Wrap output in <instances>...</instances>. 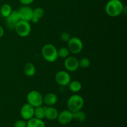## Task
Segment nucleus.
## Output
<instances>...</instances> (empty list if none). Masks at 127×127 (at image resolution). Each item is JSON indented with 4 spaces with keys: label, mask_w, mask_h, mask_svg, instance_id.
I'll use <instances>...</instances> for the list:
<instances>
[{
    "label": "nucleus",
    "mask_w": 127,
    "mask_h": 127,
    "mask_svg": "<svg viewBox=\"0 0 127 127\" xmlns=\"http://www.w3.org/2000/svg\"><path fill=\"white\" fill-rule=\"evenodd\" d=\"M124 6L120 0H109L105 7L107 14L110 17H117L123 12Z\"/></svg>",
    "instance_id": "obj_1"
},
{
    "label": "nucleus",
    "mask_w": 127,
    "mask_h": 127,
    "mask_svg": "<svg viewBox=\"0 0 127 127\" xmlns=\"http://www.w3.org/2000/svg\"><path fill=\"white\" fill-rule=\"evenodd\" d=\"M84 100L83 97L79 94L71 95L67 101V107L71 112L78 111L83 109Z\"/></svg>",
    "instance_id": "obj_2"
},
{
    "label": "nucleus",
    "mask_w": 127,
    "mask_h": 127,
    "mask_svg": "<svg viewBox=\"0 0 127 127\" xmlns=\"http://www.w3.org/2000/svg\"><path fill=\"white\" fill-rule=\"evenodd\" d=\"M42 55L47 62L50 63L55 62L58 58L57 48L51 43H47L42 47Z\"/></svg>",
    "instance_id": "obj_3"
},
{
    "label": "nucleus",
    "mask_w": 127,
    "mask_h": 127,
    "mask_svg": "<svg viewBox=\"0 0 127 127\" xmlns=\"http://www.w3.org/2000/svg\"><path fill=\"white\" fill-rule=\"evenodd\" d=\"M43 96L37 91H32L27 95V101L28 104L34 108L42 105L43 104Z\"/></svg>",
    "instance_id": "obj_4"
},
{
    "label": "nucleus",
    "mask_w": 127,
    "mask_h": 127,
    "mask_svg": "<svg viewBox=\"0 0 127 127\" xmlns=\"http://www.w3.org/2000/svg\"><path fill=\"white\" fill-rule=\"evenodd\" d=\"M14 30L20 37H26L31 33V26L28 21L20 20L16 24Z\"/></svg>",
    "instance_id": "obj_5"
},
{
    "label": "nucleus",
    "mask_w": 127,
    "mask_h": 127,
    "mask_svg": "<svg viewBox=\"0 0 127 127\" xmlns=\"http://www.w3.org/2000/svg\"><path fill=\"white\" fill-rule=\"evenodd\" d=\"M68 48L73 54H78L83 48V41L77 37H71L68 42Z\"/></svg>",
    "instance_id": "obj_6"
},
{
    "label": "nucleus",
    "mask_w": 127,
    "mask_h": 127,
    "mask_svg": "<svg viewBox=\"0 0 127 127\" xmlns=\"http://www.w3.org/2000/svg\"><path fill=\"white\" fill-rule=\"evenodd\" d=\"M55 79L56 83L62 87L68 86L71 82L70 74L66 71H60L57 72L55 76Z\"/></svg>",
    "instance_id": "obj_7"
},
{
    "label": "nucleus",
    "mask_w": 127,
    "mask_h": 127,
    "mask_svg": "<svg viewBox=\"0 0 127 127\" xmlns=\"http://www.w3.org/2000/svg\"><path fill=\"white\" fill-rule=\"evenodd\" d=\"M21 20L19 12L18 10H12L11 14L6 18V23L7 27L11 30H14L17 22Z\"/></svg>",
    "instance_id": "obj_8"
},
{
    "label": "nucleus",
    "mask_w": 127,
    "mask_h": 127,
    "mask_svg": "<svg viewBox=\"0 0 127 127\" xmlns=\"http://www.w3.org/2000/svg\"><path fill=\"white\" fill-rule=\"evenodd\" d=\"M64 66L68 71L74 72L79 68V60L74 57H68L65 58Z\"/></svg>",
    "instance_id": "obj_9"
},
{
    "label": "nucleus",
    "mask_w": 127,
    "mask_h": 127,
    "mask_svg": "<svg viewBox=\"0 0 127 127\" xmlns=\"http://www.w3.org/2000/svg\"><path fill=\"white\" fill-rule=\"evenodd\" d=\"M20 114L24 120H28L34 117V107L27 103L21 107Z\"/></svg>",
    "instance_id": "obj_10"
},
{
    "label": "nucleus",
    "mask_w": 127,
    "mask_h": 127,
    "mask_svg": "<svg viewBox=\"0 0 127 127\" xmlns=\"http://www.w3.org/2000/svg\"><path fill=\"white\" fill-rule=\"evenodd\" d=\"M21 20L30 22L33 16V9L29 6H23L18 9Z\"/></svg>",
    "instance_id": "obj_11"
},
{
    "label": "nucleus",
    "mask_w": 127,
    "mask_h": 127,
    "mask_svg": "<svg viewBox=\"0 0 127 127\" xmlns=\"http://www.w3.org/2000/svg\"><path fill=\"white\" fill-rule=\"evenodd\" d=\"M58 120L62 125H66L73 120V113L69 110H64L58 114Z\"/></svg>",
    "instance_id": "obj_12"
},
{
    "label": "nucleus",
    "mask_w": 127,
    "mask_h": 127,
    "mask_svg": "<svg viewBox=\"0 0 127 127\" xmlns=\"http://www.w3.org/2000/svg\"><path fill=\"white\" fill-rule=\"evenodd\" d=\"M58 112L56 108L53 106L45 107V118L49 120H55L57 119Z\"/></svg>",
    "instance_id": "obj_13"
},
{
    "label": "nucleus",
    "mask_w": 127,
    "mask_h": 127,
    "mask_svg": "<svg viewBox=\"0 0 127 127\" xmlns=\"http://www.w3.org/2000/svg\"><path fill=\"white\" fill-rule=\"evenodd\" d=\"M43 103L47 106H53L58 102V97L54 93H49L43 96Z\"/></svg>",
    "instance_id": "obj_14"
},
{
    "label": "nucleus",
    "mask_w": 127,
    "mask_h": 127,
    "mask_svg": "<svg viewBox=\"0 0 127 127\" xmlns=\"http://www.w3.org/2000/svg\"><path fill=\"white\" fill-rule=\"evenodd\" d=\"M44 15V10L42 7H37L33 9V16L31 21L33 23L37 24L39 22L40 19L42 18Z\"/></svg>",
    "instance_id": "obj_15"
},
{
    "label": "nucleus",
    "mask_w": 127,
    "mask_h": 127,
    "mask_svg": "<svg viewBox=\"0 0 127 127\" xmlns=\"http://www.w3.org/2000/svg\"><path fill=\"white\" fill-rule=\"evenodd\" d=\"M27 127H45V124L43 120L32 117V119L27 120Z\"/></svg>",
    "instance_id": "obj_16"
},
{
    "label": "nucleus",
    "mask_w": 127,
    "mask_h": 127,
    "mask_svg": "<svg viewBox=\"0 0 127 127\" xmlns=\"http://www.w3.org/2000/svg\"><path fill=\"white\" fill-rule=\"evenodd\" d=\"M35 67L32 63H27L25 64L24 68V73L25 75L28 77H32L35 75Z\"/></svg>",
    "instance_id": "obj_17"
},
{
    "label": "nucleus",
    "mask_w": 127,
    "mask_h": 127,
    "mask_svg": "<svg viewBox=\"0 0 127 127\" xmlns=\"http://www.w3.org/2000/svg\"><path fill=\"white\" fill-rule=\"evenodd\" d=\"M12 11V7L9 4H4L0 8V14L4 18L8 17Z\"/></svg>",
    "instance_id": "obj_18"
},
{
    "label": "nucleus",
    "mask_w": 127,
    "mask_h": 127,
    "mask_svg": "<svg viewBox=\"0 0 127 127\" xmlns=\"http://www.w3.org/2000/svg\"><path fill=\"white\" fill-rule=\"evenodd\" d=\"M68 87H69V89L71 91L73 92V93H76L81 90L82 84L78 81L74 80L73 81H71L69 84H68Z\"/></svg>",
    "instance_id": "obj_19"
},
{
    "label": "nucleus",
    "mask_w": 127,
    "mask_h": 127,
    "mask_svg": "<svg viewBox=\"0 0 127 127\" xmlns=\"http://www.w3.org/2000/svg\"><path fill=\"white\" fill-rule=\"evenodd\" d=\"M34 117L43 120L45 118V107L42 105L34 108Z\"/></svg>",
    "instance_id": "obj_20"
},
{
    "label": "nucleus",
    "mask_w": 127,
    "mask_h": 127,
    "mask_svg": "<svg viewBox=\"0 0 127 127\" xmlns=\"http://www.w3.org/2000/svg\"><path fill=\"white\" fill-rule=\"evenodd\" d=\"M72 113H73V119L79 122H84L86 119V115L84 112L81 111V110Z\"/></svg>",
    "instance_id": "obj_21"
},
{
    "label": "nucleus",
    "mask_w": 127,
    "mask_h": 127,
    "mask_svg": "<svg viewBox=\"0 0 127 127\" xmlns=\"http://www.w3.org/2000/svg\"><path fill=\"white\" fill-rule=\"evenodd\" d=\"M57 53H58V57L61 58H66L67 57H69V55L70 52L69 49L66 47H62L57 50Z\"/></svg>",
    "instance_id": "obj_22"
},
{
    "label": "nucleus",
    "mask_w": 127,
    "mask_h": 127,
    "mask_svg": "<svg viewBox=\"0 0 127 127\" xmlns=\"http://www.w3.org/2000/svg\"><path fill=\"white\" fill-rule=\"evenodd\" d=\"M91 62L89 58H83L79 60V67L82 68H88L90 66Z\"/></svg>",
    "instance_id": "obj_23"
},
{
    "label": "nucleus",
    "mask_w": 127,
    "mask_h": 127,
    "mask_svg": "<svg viewBox=\"0 0 127 127\" xmlns=\"http://www.w3.org/2000/svg\"><path fill=\"white\" fill-rule=\"evenodd\" d=\"M71 38V36L68 32H62L60 35V38L62 41L64 42H68Z\"/></svg>",
    "instance_id": "obj_24"
},
{
    "label": "nucleus",
    "mask_w": 127,
    "mask_h": 127,
    "mask_svg": "<svg viewBox=\"0 0 127 127\" xmlns=\"http://www.w3.org/2000/svg\"><path fill=\"white\" fill-rule=\"evenodd\" d=\"M14 127H27V123L24 120H17L14 124Z\"/></svg>",
    "instance_id": "obj_25"
},
{
    "label": "nucleus",
    "mask_w": 127,
    "mask_h": 127,
    "mask_svg": "<svg viewBox=\"0 0 127 127\" xmlns=\"http://www.w3.org/2000/svg\"><path fill=\"white\" fill-rule=\"evenodd\" d=\"M23 6H29L34 1V0H19Z\"/></svg>",
    "instance_id": "obj_26"
},
{
    "label": "nucleus",
    "mask_w": 127,
    "mask_h": 127,
    "mask_svg": "<svg viewBox=\"0 0 127 127\" xmlns=\"http://www.w3.org/2000/svg\"><path fill=\"white\" fill-rule=\"evenodd\" d=\"M4 33V31L3 28L2 27V26H0V38L3 36Z\"/></svg>",
    "instance_id": "obj_27"
}]
</instances>
